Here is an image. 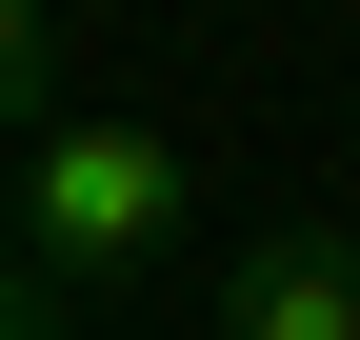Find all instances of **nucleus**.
<instances>
[{"mask_svg":"<svg viewBox=\"0 0 360 340\" xmlns=\"http://www.w3.org/2000/svg\"><path fill=\"white\" fill-rule=\"evenodd\" d=\"M180 221H200V160L160 140V120H40L20 140V200H0V261L40 280V301H120V280L180 261Z\"/></svg>","mask_w":360,"mask_h":340,"instance_id":"1","label":"nucleus"},{"mask_svg":"<svg viewBox=\"0 0 360 340\" xmlns=\"http://www.w3.org/2000/svg\"><path fill=\"white\" fill-rule=\"evenodd\" d=\"M220 340H360V221H281L220 261Z\"/></svg>","mask_w":360,"mask_h":340,"instance_id":"2","label":"nucleus"},{"mask_svg":"<svg viewBox=\"0 0 360 340\" xmlns=\"http://www.w3.org/2000/svg\"><path fill=\"white\" fill-rule=\"evenodd\" d=\"M60 120V60H40V0H0V140Z\"/></svg>","mask_w":360,"mask_h":340,"instance_id":"3","label":"nucleus"},{"mask_svg":"<svg viewBox=\"0 0 360 340\" xmlns=\"http://www.w3.org/2000/svg\"><path fill=\"white\" fill-rule=\"evenodd\" d=\"M60 320H80V301H40V280L0 261V340H60Z\"/></svg>","mask_w":360,"mask_h":340,"instance_id":"4","label":"nucleus"}]
</instances>
